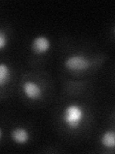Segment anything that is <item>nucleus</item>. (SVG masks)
Instances as JSON below:
<instances>
[{"mask_svg":"<svg viewBox=\"0 0 115 154\" xmlns=\"http://www.w3.org/2000/svg\"><path fill=\"white\" fill-rule=\"evenodd\" d=\"M31 48L32 50L37 53L38 55L45 54L51 48V42L49 38L43 35L37 36L36 38H33L31 42Z\"/></svg>","mask_w":115,"mask_h":154,"instance_id":"20e7f679","label":"nucleus"},{"mask_svg":"<svg viewBox=\"0 0 115 154\" xmlns=\"http://www.w3.org/2000/svg\"><path fill=\"white\" fill-rule=\"evenodd\" d=\"M101 143L108 149H114L115 147V133L113 130H107L101 136Z\"/></svg>","mask_w":115,"mask_h":154,"instance_id":"0eeeda50","label":"nucleus"},{"mask_svg":"<svg viewBox=\"0 0 115 154\" xmlns=\"http://www.w3.org/2000/svg\"><path fill=\"white\" fill-rule=\"evenodd\" d=\"M2 137H3V131H2L1 127H0V141L2 140Z\"/></svg>","mask_w":115,"mask_h":154,"instance_id":"1a4fd4ad","label":"nucleus"},{"mask_svg":"<svg viewBox=\"0 0 115 154\" xmlns=\"http://www.w3.org/2000/svg\"><path fill=\"white\" fill-rule=\"evenodd\" d=\"M9 43V37L7 33L2 29H0V50H3L7 47Z\"/></svg>","mask_w":115,"mask_h":154,"instance_id":"6e6552de","label":"nucleus"},{"mask_svg":"<svg viewBox=\"0 0 115 154\" xmlns=\"http://www.w3.org/2000/svg\"><path fill=\"white\" fill-rule=\"evenodd\" d=\"M63 66L68 71L80 73L89 69L91 61L87 56L84 54H73L68 56L64 60Z\"/></svg>","mask_w":115,"mask_h":154,"instance_id":"f03ea898","label":"nucleus"},{"mask_svg":"<svg viewBox=\"0 0 115 154\" xmlns=\"http://www.w3.org/2000/svg\"><path fill=\"white\" fill-rule=\"evenodd\" d=\"M12 79V69L6 63H0V88H4Z\"/></svg>","mask_w":115,"mask_h":154,"instance_id":"423d86ee","label":"nucleus"},{"mask_svg":"<svg viewBox=\"0 0 115 154\" xmlns=\"http://www.w3.org/2000/svg\"><path fill=\"white\" fill-rule=\"evenodd\" d=\"M22 93L29 100H40L43 95L41 86L33 80H26L22 84Z\"/></svg>","mask_w":115,"mask_h":154,"instance_id":"7ed1b4c3","label":"nucleus"},{"mask_svg":"<svg viewBox=\"0 0 115 154\" xmlns=\"http://www.w3.org/2000/svg\"><path fill=\"white\" fill-rule=\"evenodd\" d=\"M85 118V111L78 103H70L62 110L61 119L69 130H77L83 124Z\"/></svg>","mask_w":115,"mask_h":154,"instance_id":"f257e3e1","label":"nucleus"},{"mask_svg":"<svg viewBox=\"0 0 115 154\" xmlns=\"http://www.w3.org/2000/svg\"><path fill=\"white\" fill-rule=\"evenodd\" d=\"M12 140L18 144H25L30 141V133L24 127H16L11 132Z\"/></svg>","mask_w":115,"mask_h":154,"instance_id":"39448f33","label":"nucleus"}]
</instances>
